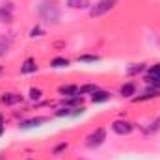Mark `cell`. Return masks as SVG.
<instances>
[{
  "instance_id": "25",
  "label": "cell",
  "mask_w": 160,
  "mask_h": 160,
  "mask_svg": "<svg viewBox=\"0 0 160 160\" xmlns=\"http://www.w3.org/2000/svg\"><path fill=\"white\" fill-rule=\"evenodd\" d=\"M4 127H6V125H4V118L0 116V136L4 134Z\"/></svg>"
},
{
  "instance_id": "24",
  "label": "cell",
  "mask_w": 160,
  "mask_h": 160,
  "mask_svg": "<svg viewBox=\"0 0 160 160\" xmlns=\"http://www.w3.org/2000/svg\"><path fill=\"white\" fill-rule=\"evenodd\" d=\"M8 48H9V47H8V43H4V41H0V58H2V56H6V52H8Z\"/></svg>"
},
{
  "instance_id": "9",
  "label": "cell",
  "mask_w": 160,
  "mask_h": 160,
  "mask_svg": "<svg viewBox=\"0 0 160 160\" xmlns=\"http://www.w3.org/2000/svg\"><path fill=\"white\" fill-rule=\"evenodd\" d=\"M58 93L63 99H71V97H78V86L77 84H63L58 88Z\"/></svg>"
},
{
  "instance_id": "26",
  "label": "cell",
  "mask_w": 160,
  "mask_h": 160,
  "mask_svg": "<svg viewBox=\"0 0 160 160\" xmlns=\"http://www.w3.org/2000/svg\"><path fill=\"white\" fill-rule=\"evenodd\" d=\"M0 73H2V67H0Z\"/></svg>"
},
{
  "instance_id": "21",
  "label": "cell",
  "mask_w": 160,
  "mask_h": 160,
  "mask_svg": "<svg viewBox=\"0 0 160 160\" xmlns=\"http://www.w3.org/2000/svg\"><path fill=\"white\" fill-rule=\"evenodd\" d=\"M67 147H69V143H67V142H62V143H58V145L52 149V155H60V153L67 151Z\"/></svg>"
},
{
  "instance_id": "18",
  "label": "cell",
  "mask_w": 160,
  "mask_h": 160,
  "mask_svg": "<svg viewBox=\"0 0 160 160\" xmlns=\"http://www.w3.org/2000/svg\"><path fill=\"white\" fill-rule=\"evenodd\" d=\"M99 60H101V56H97V54H82V56L77 58L78 63H95Z\"/></svg>"
},
{
  "instance_id": "10",
  "label": "cell",
  "mask_w": 160,
  "mask_h": 160,
  "mask_svg": "<svg viewBox=\"0 0 160 160\" xmlns=\"http://www.w3.org/2000/svg\"><path fill=\"white\" fill-rule=\"evenodd\" d=\"M91 102H95V104H99V102H106V101H110L112 99V93L110 91H106V89H97L95 93H91Z\"/></svg>"
},
{
  "instance_id": "5",
  "label": "cell",
  "mask_w": 160,
  "mask_h": 160,
  "mask_svg": "<svg viewBox=\"0 0 160 160\" xmlns=\"http://www.w3.org/2000/svg\"><path fill=\"white\" fill-rule=\"evenodd\" d=\"M145 84L151 88L160 89V63H155L151 67H147V75H145Z\"/></svg>"
},
{
  "instance_id": "20",
  "label": "cell",
  "mask_w": 160,
  "mask_h": 160,
  "mask_svg": "<svg viewBox=\"0 0 160 160\" xmlns=\"http://www.w3.org/2000/svg\"><path fill=\"white\" fill-rule=\"evenodd\" d=\"M145 69H147V65H145V63H134L132 67H128V69H127V73H128V75H138V73H143Z\"/></svg>"
},
{
  "instance_id": "16",
  "label": "cell",
  "mask_w": 160,
  "mask_h": 160,
  "mask_svg": "<svg viewBox=\"0 0 160 160\" xmlns=\"http://www.w3.org/2000/svg\"><path fill=\"white\" fill-rule=\"evenodd\" d=\"M99 89V86L97 84H84V86H78V95H91V93H95Z\"/></svg>"
},
{
  "instance_id": "23",
  "label": "cell",
  "mask_w": 160,
  "mask_h": 160,
  "mask_svg": "<svg viewBox=\"0 0 160 160\" xmlns=\"http://www.w3.org/2000/svg\"><path fill=\"white\" fill-rule=\"evenodd\" d=\"M160 130V118H157V119L151 123V127H149V132H158Z\"/></svg>"
},
{
  "instance_id": "14",
  "label": "cell",
  "mask_w": 160,
  "mask_h": 160,
  "mask_svg": "<svg viewBox=\"0 0 160 160\" xmlns=\"http://www.w3.org/2000/svg\"><path fill=\"white\" fill-rule=\"evenodd\" d=\"M119 95L121 97H125V99H132V95H136V84H132V82H125V84H121Z\"/></svg>"
},
{
  "instance_id": "7",
  "label": "cell",
  "mask_w": 160,
  "mask_h": 160,
  "mask_svg": "<svg viewBox=\"0 0 160 160\" xmlns=\"http://www.w3.org/2000/svg\"><path fill=\"white\" fill-rule=\"evenodd\" d=\"M50 118H47V116H36V118H30V119H24L19 123V128H22V130H30V128H36V127H41V125H45V123H48Z\"/></svg>"
},
{
  "instance_id": "1",
  "label": "cell",
  "mask_w": 160,
  "mask_h": 160,
  "mask_svg": "<svg viewBox=\"0 0 160 160\" xmlns=\"http://www.w3.org/2000/svg\"><path fill=\"white\" fill-rule=\"evenodd\" d=\"M38 13H39V17L45 21V22H48V24H58L60 22V8L56 6V4H52V2H41L39 6H38Z\"/></svg>"
},
{
  "instance_id": "17",
  "label": "cell",
  "mask_w": 160,
  "mask_h": 160,
  "mask_svg": "<svg viewBox=\"0 0 160 160\" xmlns=\"http://www.w3.org/2000/svg\"><path fill=\"white\" fill-rule=\"evenodd\" d=\"M82 102H84V97L78 95V97H71V99H63V106H73V108H78L82 106Z\"/></svg>"
},
{
  "instance_id": "4",
  "label": "cell",
  "mask_w": 160,
  "mask_h": 160,
  "mask_svg": "<svg viewBox=\"0 0 160 160\" xmlns=\"http://www.w3.org/2000/svg\"><path fill=\"white\" fill-rule=\"evenodd\" d=\"M112 130L118 134V136H128L132 130H134V123L132 121H127V119H116L112 121Z\"/></svg>"
},
{
  "instance_id": "15",
  "label": "cell",
  "mask_w": 160,
  "mask_h": 160,
  "mask_svg": "<svg viewBox=\"0 0 160 160\" xmlns=\"http://www.w3.org/2000/svg\"><path fill=\"white\" fill-rule=\"evenodd\" d=\"M71 65V60L69 58H63V56H56L50 60V67L52 69H63V67H69Z\"/></svg>"
},
{
  "instance_id": "6",
  "label": "cell",
  "mask_w": 160,
  "mask_h": 160,
  "mask_svg": "<svg viewBox=\"0 0 160 160\" xmlns=\"http://www.w3.org/2000/svg\"><path fill=\"white\" fill-rule=\"evenodd\" d=\"M84 114V106H78V108H73V106H60L56 112H54V116L56 118H78Z\"/></svg>"
},
{
  "instance_id": "11",
  "label": "cell",
  "mask_w": 160,
  "mask_h": 160,
  "mask_svg": "<svg viewBox=\"0 0 160 160\" xmlns=\"http://www.w3.org/2000/svg\"><path fill=\"white\" fill-rule=\"evenodd\" d=\"M38 71V62L34 58H26L22 63H21V73L22 75H32Z\"/></svg>"
},
{
  "instance_id": "13",
  "label": "cell",
  "mask_w": 160,
  "mask_h": 160,
  "mask_svg": "<svg viewBox=\"0 0 160 160\" xmlns=\"http://www.w3.org/2000/svg\"><path fill=\"white\" fill-rule=\"evenodd\" d=\"M65 6H67L69 9L84 11V9H89V8H91V0H67Z\"/></svg>"
},
{
  "instance_id": "12",
  "label": "cell",
  "mask_w": 160,
  "mask_h": 160,
  "mask_svg": "<svg viewBox=\"0 0 160 160\" xmlns=\"http://www.w3.org/2000/svg\"><path fill=\"white\" fill-rule=\"evenodd\" d=\"M13 21V4L0 6V22H11Z\"/></svg>"
},
{
  "instance_id": "3",
  "label": "cell",
  "mask_w": 160,
  "mask_h": 160,
  "mask_svg": "<svg viewBox=\"0 0 160 160\" xmlns=\"http://www.w3.org/2000/svg\"><path fill=\"white\" fill-rule=\"evenodd\" d=\"M104 142H106V128H104V127H99V128H95V130L86 138V147L97 149V147H101Z\"/></svg>"
},
{
  "instance_id": "2",
  "label": "cell",
  "mask_w": 160,
  "mask_h": 160,
  "mask_svg": "<svg viewBox=\"0 0 160 160\" xmlns=\"http://www.w3.org/2000/svg\"><path fill=\"white\" fill-rule=\"evenodd\" d=\"M116 4H118V0H99V2H95V4H91V8L88 9V11H89V17H91V19L102 17L104 13L112 11V9L116 8Z\"/></svg>"
},
{
  "instance_id": "19",
  "label": "cell",
  "mask_w": 160,
  "mask_h": 160,
  "mask_svg": "<svg viewBox=\"0 0 160 160\" xmlns=\"http://www.w3.org/2000/svg\"><path fill=\"white\" fill-rule=\"evenodd\" d=\"M28 99L32 101V102H38L43 99V89L41 88H30V91H28Z\"/></svg>"
},
{
  "instance_id": "27",
  "label": "cell",
  "mask_w": 160,
  "mask_h": 160,
  "mask_svg": "<svg viewBox=\"0 0 160 160\" xmlns=\"http://www.w3.org/2000/svg\"><path fill=\"white\" fill-rule=\"evenodd\" d=\"M78 160H84V158H78Z\"/></svg>"
},
{
  "instance_id": "8",
  "label": "cell",
  "mask_w": 160,
  "mask_h": 160,
  "mask_svg": "<svg viewBox=\"0 0 160 160\" xmlns=\"http://www.w3.org/2000/svg\"><path fill=\"white\" fill-rule=\"evenodd\" d=\"M0 102L6 104V106H15L19 102H22V95L21 93H15V91H8L0 97Z\"/></svg>"
},
{
  "instance_id": "22",
  "label": "cell",
  "mask_w": 160,
  "mask_h": 160,
  "mask_svg": "<svg viewBox=\"0 0 160 160\" xmlns=\"http://www.w3.org/2000/svg\"><path fill=\"white\" fill-rule=\"evenodd\" d=\"M41 36H45V30L41 26H34L30 30V38H41Z\"/></svg>"
}]
</instances>
